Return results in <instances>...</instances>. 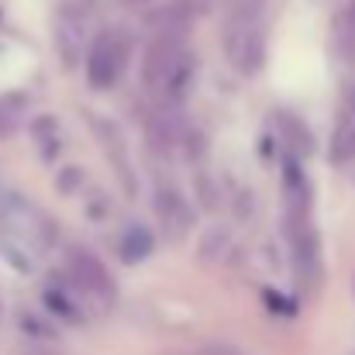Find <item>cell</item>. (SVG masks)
<instances>
[{
	"instance_id": "1",
	"label": "cell",
	"mask_w": 355,
	"mask_h": 355,
	"mask_svg": "<svg viewBox=\"0 0 355 355\" xmlns=\"http://www.w3.org/2000/svg\"><path fill=\"white\" fill-rule=\"evenodd\" d=\"M193 80V59L183 49L176 31H162L148 42L145 59H141V83L166 97V101H183Z\"/></svg>"
},
{
	"instance_id": "2",
	"label": "cell",
	"mask_w": 355,
	"mask_h": 355,
	"mask_svg": "<svg viewBox=\"0 0 355 355\" xmlns=\"http://www.w3.org/2000/svg\"><path fill=\"white\" fill-rule=\"evenodd\" d=\"M128 52H131L128 38H121L114 31H107L94 42L90 59H87V80L94 90H111L118 83L124 66H128Z\"/></svg>"
},
{
	"instance_id": "3",
	"label": "cell",
	"mask_w": 355,
	"mask_h": 355,
	"mask_svg": "<svg viewBox=\"0 0 355 355\" xmlns=\"http://www.w3.org/2000/svg\"><path fill=\"white\" fill-rule=\"evenodd\" d=\"M66 266H69V276L76 279V286H83V290H87L90 297H97L101 304H114V297H118L114 276H111V269H107L97 255H90V252H83V248H73L69 259H66Z\"/></svg>"
},
{
	"instance_id": "4",
	"label": "cell",
	"mask_w": 355,
	"mask_h": 355,
	"mask_svg": "<svg viewBox=\"0 0 355 355\" xmlns=\"http://www.w3.org/2000/svg\"><path fill=\"white\" fill-rule=\"evenodd\" d=\"M262 52H266V42H262L259 24L252 17H238L228 28V59H232V66L241 69V73H255L259 62H262Z\"/></svg>"
},
{
	"instance_id": "5",
	"label": "cell",
	"mask_w": 355,
	"mask_h": 355,
	"mask_svg": "<svg viewBox=\"0 0 355 355\" xmlns=\"http://www.w3.org/2000/svg\"><path fill=\"white\" fill-rule=\"evenodd\" d=\"M148 135H152V141L159 148H176L183 141V121L176 118L173 111H159L148 121Z\"/></svg>"
},
{
	"instance_id": "6",
	"label": "cell",
	"mask_w": 355,
	"mask_h": 355,
	"mask_svg": "<svg viewBox=\"0 0 355 355\" xmlns=\"http://www.w3.org/2000/svg\"><path fill=\"white\" fill-rule=\"evenodd\" d=\"M159 214H162V221H166V228H169L173 238L190 228V211L183 207V200L176 193H162L159 197Z\"/></svg>"
},
{
	"instance_id": "7",
	"label": "cell",
	"mask_w": 355,
	"mask_h": 355,
	"mask_svg": "<svg viewBox=\"0 0 355 355\" xmlns=\"http://www.w3.org/2000/svg\"><path fill=\"white\" fill-rule=\"evenodd\" d=\"M335 42H338V55H342L349 66H355V0L345 7V14H342V21H338Z\"/></svg>"
},
{
	"instance_id": "8",
	"label": "cell",
	"mask_w": 355,
	"mask_h": 355,
	"mask_svg": "<svg viewBox=\"0 0 355 355\" xmlns=\"http://www.w3.org/2000/svg\"><path fill=\"white\" fill-rule=\"evenodd\" d=\"M101 131L107 135V148H111V155H114V162H118V176H121V183L128 187V190H135V176H131V166L121 159V135H118V128L114 124H101Z\"/></svg>"
},
{
	"instance_id": "9",
	"label": "cell",
	"mask_w": 355,
	"mask_h": 355,
	"mask_svg": "<svg viewBox=\"0 0 355 355\" xmlns=\"http://www.w3.org/2000/svg\"><path fill=\"white\" fill-rule=\"evenodd\" d=\"M148 245H152V241H148V235L135 228L131 235L124 238V255H128V259H141V255L148 252Z\"/></svg>"
},
{
	"instance_id": "10",
	"label": "cell",
	"mask_w": 355,
	"mask_h": 355,
	"mask_svg": "<svg viewBox=\"0 0 355 355\" xmlns=\"http://www.w3.org/2000/svg\"><path fill=\"white\" fill-rule=\"evenodd\" d=\"M131 3H148V0H131Z\"/></svg>"
}]
</instances>
